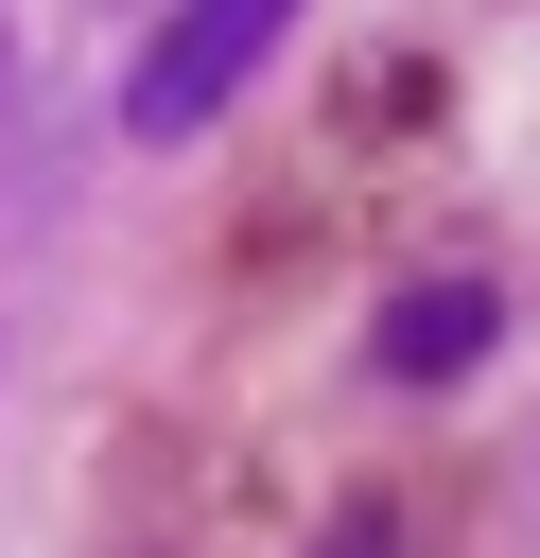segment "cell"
<instances>
[{"mask_svg":"<svg viewBox=\"0 0 540 558\" xmlns=\"http://www.w3.org/2000/svg\"><path fill=\"white\" fill-rule=\"evenodd\" d=\"M296 35V0H174L157 52L122 70V140H192L209 105H244V70Z\"/></svg>","mask_w":540,"mask_h":558,"instance_id":"6da1fadb","label":"cell"},{"mask_svg":"<svg viewBox=\"0 0 540 558\" xmlns=\"http://www.w3.org/2000/svg\"><path fill=\"white\" fill-rule=\"evenodd\" d=\"M488 331H505V296H488V279H418V296H383V366H401V384H453Z\"/></svg>","mask_w":540,"mask_h":558,"instance_id":"7a4b0ae2","label":"cell"}]
</instances>
